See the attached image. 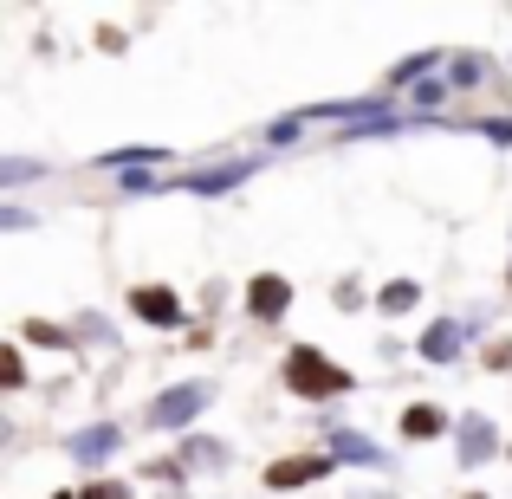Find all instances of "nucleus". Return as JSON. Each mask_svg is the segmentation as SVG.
Here are the masks:
<instances>
[{"label": "nucleus", "instance_id": "9", "mask_svg": "<svg viewBox=\"0 0 512 499\" xmlns=\"http://www.w3.org/2000/svg\"><path fill=\"white\" fill-rule=\"evenodd\" d=\"M325 467H331V461H279V467H273V474H266V480H273V487L286 493V487H305V480H318V474H325Z\"/></svg>", "mask_w": 512, "mask_h": 499}, {"label": "nucleus", "instance_id": "16", "mask_svg": "<svg viewBox=\"0 0 512 499\" xmlns=\"http://www.w3.org/2000/svg\"><path fill=\"white\" fill-rule=\"evenodd\" d=\"M493 370H512V344H493Z\"/></svg>", "mask_w": 512, "mask_h": 499}, {"label": "nucleus", "instance_id": "5", "mask_svg": "<svg viewBox=\"0 0 512 499\" xmlns=\"http://www.w3.org/2000/svg\"><path fill=\"white\" fill-rule=\"evenodd\" d=\"M130 305H137V318H150V325H175V318H182L175 292H163V286H137V292H130Z\"/></svg>", "mask_w": 512, "mask_h": 499}, {"label": "nucleus", "instance_id": "2", "mask_svg": "<svg viewBox=\"0 0 512 499\" xmlns=\"http://www.w3.org/2000/svg\"><path fill=\"white\" fill-rule=\"evenodd\" d=\"M201 409H208V383H175V389H163V396H156L150 422H156V428H188Z\"/></svg>", "mask_w": 512, "mask_h": 499}, {"label": "nucleus", "instance_id": "14", "mask_svg": "<svg viewBox=\"0 0 512 499\" xmlns=\"http://www.w3.org/2000/svg\"><path fill=\"white\" fill-rule=\"evenodd\" d=\"M150 156H163V150H111V163L130 169V163H150Z\"/></svg>", "mask_w": 512, "mask_h": 499}, {"label": "nucleus", "instance_id": "3", "mask_svg": "<svg viewBox=\"0 0 512 499\" xmlns=\"http://www.w3.org/2000/svg\"><path fill=\"white\" fill-rule=\"evenodd\" d=\"M286 305H292V286H286V279L266 273V279H253V286H247V312L266 318V325H273V318H286Z\"/></svg>", "mask_w": 512, "mask_h": 499}, {"label": "nucleus", "instance_id": "11", "mask_svg": "<svg viewBox=\"0 0 512 499\" xmlns=\"http://www.w3.org/2000/svg\"><path fill=\"white\" fill-rule=\"evenodd\" d=\"M182 461H188V467H214V461H221V441H188Z\"/></svg>", "mask_w": 512, "mask_h": 499}, {"label": "nucleus", "instance_id": "6", "mask_svg": "<svg viewBox=\"0 0 512 499\" xmlns=\"http://www.w3.org/2000/svg\"><path fill=\"white\" fill-rule=\"evenodd\" d=\"M461 344H467V331L454 325V318H441V325H428V337H422V357L428 363H454V357H461Z\"/></svg>", "mask_w": 512, "mask_h": 499}, {"label": "nucleus", "instance_id": "12", "mask_svg": "<svg viewBox=\"0 0 512 499\" xmlns=\"http://www.w3.org/2000/svg\"><path fill=\"white\" fill-rule=\"evenodd\" d=\"M409 305H415V286H409V279L383 286V312H409Z\"/></svg>", "mask_w": 512, "mask_h": 499}, {"label": "nucleus", "instance_id": "10", "mask_svg": "<svg viewBox=\"0 0 512 499\" xmlns=\"http://www.w3.org/2000/svg\"><path fill=\"white\" fill-rule=\"evenodd\" d=\"M402 428H409V441H435V435H441V409H428V402H415V409L402 415Z\"/></svg>", "mask_w": 512, "mask_h": 499}, {"label": "nucleus", "instance_id": "4", "mask_svg": "<svg viewBox=\"0 0 512 499\" xmlns=\"http://www.w3.org/2000/svg\"><path fill=\"white\" fill-rule=\"evenodd\" d=\"M493 448H500L493 422H487V415H467V422H461V461L480 467V461H493Z\"/></svg>", "mask_w": 512, "mask_h": 499}, {"label": "nucleus", "instance_id": "15", "mask_svg": "<svg viewBox=\"0 0 512 499\" xmlns=\"http://www.w3.org/2000/svg\"><path fill=\"white\" fill-rule=\"evenodd\" d=\"M85 499H130V493H124V487H117V480H98V487H91Z\"/></svg>", "mask_w": 512, "mask_h": 499}, {"label": "nucleus", "instance_id": "1", "mask_svg": "<svg viewBox=\"0 0 512 499\" xmlns=\"http://www.w3.org/2000/svg\"><path fill=\"white\" fill-rule=\"evenodd\" d=\"M286 383L299 389V396H344L350 376L338 370V363H325L312 344H305V350H292V357H286Z\"/></svg>", "mask_w": 512, "mask_h": 499}, {"label": "nucleus", "instance_id": "7", "mask_svg": "<svg viewBox=\"0 0 512 499\" xmlns=\"http://www.w3.org/2000/svg\"><path fill=\"white\" fill-rule=\"evenodd\" d=\"M72 454H78L85 467H98L104 454H117V428H111V422H98V428H85V435H72Z\"/></svg>", "mask_w": 512, "mask_h": 499}, {"label": "nucleus", "instance_id": "8", "mask_svg": "<svg viewBox=\"0 0 512 499\" xmlns=\"http://www.w3.org/2000/svg\"><path fill=\"white\" fill-rule=\"evenodd\" d=\"M331 454H338V461H357V467H383V448H376L370 435H350V428L331 435Z\"/></svg>", "mask_w": 512, "mask_h": 499}, {"label": "nucleus", "instance_id": "17", "mask_svg": "<svg viewBox=\"0 0 512 499\" xmlns=\"http://www.w3.org/2000/svg\"><path fill=\"white\" fill-rule=\"evenodd\" d=\"M59 499H65V493H59Z\"/></svg>", "mask_w": 512, "mask_h": 499}, {"label": "nucleus", "instance_id": "13", "mask_svg": "<svg viewBox=\"0 0 512 499\" xmlns=\"http://www.w3.org/2000/svg\"><path fill=\"white\" fill-rule=\"evenodd\" d=\"M0 383H7V389H20V383H26V363H20V350H0Z\"/></svg>", "mask_w": 512, "mask_h": 499}]
</instances>
